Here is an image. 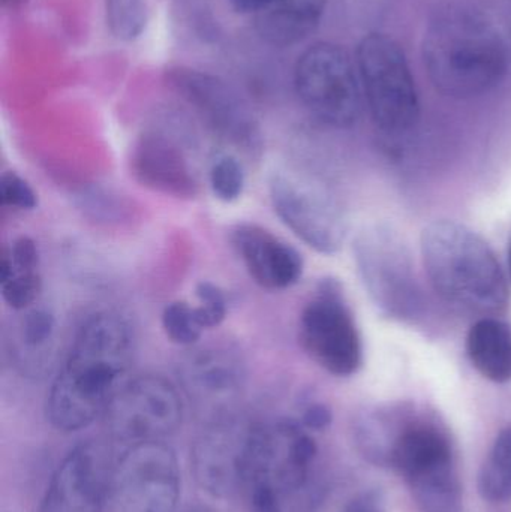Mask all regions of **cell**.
I'll return each mask as SVG.
<instances>
[{
	"instance_id": "cell-1",
	"label": "cell",
	"mask_w": 511,
	"mask_h": 512,
	"mask_svg": "<svg viewBox=\"0 0 511 512\" xmlns=\"http://www.w3.org/2000/svg\"><path fill=\"white\" fill-rule=\"evenodd\" d=\"M132 358L134 334L128 321L110 310L90 315L48 391L45 412L51 426L78 432L104 417L128 381Z\"/></svg>"
},
{
	"instance_id": "cell-2",
	"label": "cell",
	"mask_w": 511,
	"mask_h": 512,
	"mask_svg": "<svg viewBox=\"0 0 511 512\" xmlns=\"http://www.w3.org/2000/svg\"><path fill=\"white\" fill-rule=\"evenodd\" d=\"M423 59L432 83L443 95L474 98L494 89L509 66L497 27L467 6H447L426 30Z\"/></svg>"
},
{
	"instance_id": "cell-3",
	"label": "cell",
	"mask_w": 511,
	"mask_h": 512,
	"mask_svg": "<svg viewBox=\"0 0 511 512\" xmlns=\"http://www.w3.org/2000/svg\"><path fill=\"white\" fill-rule=\"evenodd\" d=\"M422 256L432 286L447 303L482 315L506 309V276L488 243L470 228L432 222L423 230Z\"/></svg>"
},
{
	"instance_id": "cell-4",
	"label": "cell",
	"mask_w": 511,
	"mask_h": 512,
	"mask_svg": "<svg viewBox=\"0 0 511 512\" xmlns=\"http://www.w3.org/2000/svg\"><path fill=\"white\" fill-rule=\"evenodd\" d=\"M317 459L314 439L294 423H270L245 433L239 487L254 512H290L308 489Z\"/></svg>"
},
{
	"instance_id": "cell-5",
	"label": "cell",
	"mask_w": 511,
	"mask_h": 512,
	"mask_svg": "<svg viewBox=\"0 0 511 512\" xmlns=\"http://www.w3.org/2000/svg\"><path fill=\"white\" fill-rule=\"evenodd\" d=\"M357 69L377 126L392 134L410 131L419 120V96L399 45L389 36H366L357 50Z\"/></svg>"
},
{
	"instance_id": "cell-6",
	"label": "cell",
	"mask_w": 511,
	"mask_h": 512,
	"mask_svg": "<svg viewBox=\"0 0 511 512\" xmlns=\"http://www.w3.org/2000/svg\"><path fill=\"white\" fill-rule=\"evenodd\" d=\"M422 512H462V486L449 441L432 427L417 426L399 435L390 451Z\"/></svg>"
},
{
	"instance_id": "cell-7",
	"label": "cell",
	"mask_w": 511,
	"mask_h": 512,
	"mask_svg": "<svg viewBox=\"0 0 511 512\" xmlns=\"http://www.w3.org/2000/svg\"><path fill=\"white\" fill-rule=\"evenodd\" d=\"M296 90L300 101L321 122L350 128L362 113L359 69L338 45L320 42L299 57Z\"/></svg>"
},
{
	"instance_id": "cell-8",
	"label": "cell",
	"mask_w": 511,
	"mask_h": 512,
	"mask_svg": "<svg viewBox=\"0 0 511 512\" xmlns=\"http://www.w3.org/2000/svg\"><path fill=\"white\" fill-rule=\"evenodd\" d=\"M182 397L164 376L141 375L128 379L104 414L114 441L132 447L164 441L182 423Z\"/></svg>"
},
{
	"instance_id": "cell-9",
	"label": "cell",
	"mask_w": 511,
	"mask_h": 512,
	"mask_svg": "<svg viewBox=\"0 0 511 512\" xmlns=\"http://www.w3.org/2000/svg\"><path fill=\"white\" fill-rule=\"evenodd\" d=\"M179 496L176 454L162 441L132 445L113 468L114 512H174Z\"/></svg>"
},
{
	"instance_id": "cell-10",
	"label": "cell",
	"mask_w": 511,
	"mask_h": 512,
	"mask_svg": "<svg viewBox=\"0 0 511 512\" xmlns=\"http://www.w3.org/2000/svg\"><path fill=\"white\" fill-rule=\"evenodd\" d=\"M270 200L282 224L324 255L336 254L347 237V221L336 201L320 186L294 173H275Z\"/></svg>"
},
{
	"instance_id": "cell-11",
	"label": "cell",
	"mask_w": 511,
	"mask_h": 512,
	"mask_svg": "<svg viewBox=\"0 0 511 512\" xmlns=\"http://www.w3.org/2000/svg\"><path fill=\"white\" fill-rule=\"evenodd\" d=\"M299 339L306 354L332 375H353L362 364L359 331L332 283H323L303 309Z\"/></svg>"
},
{
	"instance_id": "cell-12",
	"label": "cell",
	"mask_w": 511,
	"mask_h": 512,
	"mask_svg": "<svg viewBox=\"0 0 511 512\" xmlns=\"http://www.w3.org/2000/svg\"><path fill=\"white\" fill-rule=\"evenodd\" d=\"M356 259L363 282L377 306L398 318L416 313L419 289L410 255L389 228L374 227L360 234Z\"/></svg>"
},
{
	"instance_id": "cell-13",
	"label": "cell",
	"mask_w": 511,
	"mask_h": 512,
	"mask_svg": "<svg viewBox=\"0 0 511 512\" xmlns=\"http://www.w3.org/2000/svg\"><path fill=\"white\" fill-rule=\"evenodd\" d=\"M113 468L107 448L87 442L62 460L42 499L41 512H102Z\"/></svg>"
},
{
	"instance_id": "cell-14",
	"label": "cell",
	"mask_w": 511,
	"mask_h": 512,
	"mask_svg": "<svg viewBox=\"0 0 511 512\" xmlns=\"http://www.w3.org/2000/svg\"><path fill=\"white\" fill-rule=\"evenodd\" d=\"M176 84L219 140L243 152L260 149L257 122L242 99L237 98L227 86L215 78L194 72L177 74Z\"/></svg>"
},
{
	"instance_id": "cell-15",
	"label": "cell",
	"mask_w": 511,
	"mask_h": 512,
	"mask_svg": "<svg viewBox=\"0 0 511 512\" xmlns=\"http://www.w3.org/2000/svg\"><path fill=\"white\" fill-rule=\"evenodd\" d=\"M231 243L249 276L267 291L291 288L302 277V255L260 225H237Z\"/></svg>"
},
{
	"instance_id": "cell-16",
	"label": "cell",
	"mask_w": 511,
	"mask_h": 512,
	"mask_svg": "<svg viewBox=\"0 0 511 512\" xmlns=\"http://www.w3.org/2000/svg\"><path fill=\"white\" fill-rule=\"evenodd\" d=\"M135 177L147 188L177 198L194 197L197 179L183 150L158 135L143 138L132 155Z\"/></svg>"
},
{
	"instance_id": "cell-17",
	"label": "cell",
	"mask_w": 511,
	"mask_h": 512,
	"mask_svg": "<svg viewBox=\"0 0 511 512\" xmlns=\"http://www.w3.org/2000/svg\"><path fill=\"white\" fill-rule=\"evenodd\" d=\"M326 0H261L255 26L270 44L291 45L302 41L317 26Z\"/></svg>"
},
{
	"instance_id": "cell-18",
	"label": "cell",
	"mask_w": 511,
	"mask_h": 512,
	"mask_svg": "<svg viewBox=\"0 0 511 512\" xmlns=\"http://www.w3.org/2000/svg\"><path fill=\"white\" fill-rule=\"evenodd\" d=\"M246 433V432H245ZM245 433L234 438L218 430L195 450V469L200 483L210 492H227L239 486V462Z\"/></svg>"
},
{
	"instance_id": "cell-19",
	"label": "cell",
	"mask_w": 511,
	"mask_h": 512,
	"mask_svg": "<svg viewBox=\"0 0 511 512\" xmlns=\"http://www.w3.org/2000/svg\"><path fill=\"white\" fill-rule=\"evenodd\" d=\"M473 366L489 381H511V330L494 318H483L473 325L467 339Z\"/></svg>"
},
{
	"instance_id": "cell-20",
	"label": "cell",
	"mask_w": 511,
	"mask_h": 512,
	"mask_svg": "<svg viewBox=\"0 0 511 512\" xmlns=\"http://www.w3.org/2000/svg\"><path fill=\"white\" fill-rule=\"evenodd\" d=\"M240 367L224 352H201L186 367V382L191 390L207 396H224L239 385Z\"/></svg>"
},
{
	"instance_id": "cell-21",
	"label": "cell",
	"mask_w": 511,
	"mask_h": 512,
	"mask_svg": "<svg viewBox=\"0 0 511 512\" xmlns=\"http://www.w3.org/2000/svg\"><path fill=\"white\" fill-rule=\"evenodd\" d=\"M479 490L489 502H506L511 498V427L498 435L489 451L480 471Z\"/></svg>"
},
{
	"instance_id": "cell-22",
	"label": "cell",
	"mask_w": 511,
	"mask_h": 512,
	"mask_svg": "<svg viewBox=\"0 0 511 512\" xmlns=\"http://www.w3.org/2000/svg\"><path fill=\"white\" fill-rule=\"evenodd\" d=\"M162 328L171 342L180 346L195 345L204 328L195 315V307L186 301H173L162 312Z\"/></svg>"
},
{
	"instance_id": "cell-23",
	"label": "cell",
	"mask_w": 511,
	"mask_h": 512,
	"mask_svg": "<svg viewBox=\"0 0 511 512\" xmlns=\"http://www.w3.org/2000/svg\"><path fill=\"white\" fill-rule=\"evenodd\" d=\"M210 188L218 200L233 203L242 197L245 189V170L233 155H221L213 161L209 173Z\"/></svg>"
},
{
	"instance_id": "cell-24",
	"label": "cell",
	"mask_w": 511,
	"mask_h": 512,
	"mask_svg": "<svg viewBox=\"0 0 511 512\" xmlns=\"http://www.w3.org/2000/svg\"><path fill=\"white\" fill-rule=\"evenodd\" d=\"M3 301L11 309H29L38 300L42 291V279L38 271L17 273L15 271L8 279L0 280Z\"/></svg>"
},
{
	"instance_id": "cell-25",
	"label": "cell",
	"mask_w": 511,
	"mask_h": 512,
	"mask_svg": "<svg viewBox=\"0 0 511 512\" xmlns=\"http://www.w3.org/2000/svg\"><path fill=\"white\" fill-rule=\"evenodd\" d=\"M195 294L200 300V306L195 307V315L201 327L204 330L219 327L227 318L228 312L224 291L215 283L203 280L195 288Z\"/></svg>"
},
{
	"instance_id": "cell-26",
	"label": "cell",
	"mask_w": 511,
	"mask_h": 512,
	"mask_svg": "<svg viewBox=\"0 0 511 512\" xmlns=\"http://www.w3.org/2000/svg\"><path fill=\"white\" fill-rule=\"evenodd\" d=\"M0 203L9 209L29 212L38 207V195L23 177L14 171H6L0 177Z\"/></svg>"
},
{
	"instance_id": "cell-27",
	"label": "cell",
	"mask_w": 511,
	"mask_h": 512,
	"mask_svg": "<svg viewBox=\"0 0 511 512\" xmlns=\"http://www.w3.org/2000/svg\"><path fill=\"white\" fill-rule=\"evenodd\" d=\"M56 319L45 309H32L24 315L21 339L27 348H41L53 337Z\"/></svg>"
},
{
	"instance_id": "cell-28",
	"label": "cell",
	"mask_w": 511,
	"mask_h": 512,
	"mask_svg": "<svg viewBox=\"0 0 511 512\" xmlns=\"http://www.w3.org/2000/svg\"><path fill=\"white\" fill-rule=\"evenodd\" d=\"M14 270L17 273H30V271H38L39 267V251L36 243L30 237H20L15 240L12 248L8 252Z\"/></svg>"
},
{
	"instance_id": "cell-29",
	"label": "cell",
	"mask_w": 511,
	"mask_h": 512,
	"mask_svg": "<svg viewBox=\"0 0 511 512\" xmlns=\"http://www.w3.org/2000/svg\"><path fill=\"white\" fill-rule=\"evenodd\" d=\"M111 14L113 23L116 24L117 32L123 21V8L126 9V24H128V35H132L141 23L140 0H111Z\"/></svg>"
},
{
	"instance_id": "cell-30",
	"label": "cell",
	"mask_w": 511,
	"mask_h": 512,
	"mask_svg": "<svg viewBox=\"0 0 511 512\" xmlns=\"http://www.w3.org/2000/svg\"><path fill=\"white\" fill-rule=\"evenodd\" d=\"M344 512H386V499L378 490H369L356 496Z\"/></svg>"
},
{
	"instance_id": "cell-31",
	"label": "cell",
	"mask_w": 511,
	"mask_h": 512,
	"mask_svg": "<svg viewBox=\"0 0 511 512\" xmlns=\"http://www.w3.org/2000/svg\"><path fill=\"white\" fill-rule=\"evenodd\" d=\"M330 420H332V415L321 405L311 406L306 411L305 417H303L305 426L315 430L324 429V427L329 426Z\"/></svg>"
},
{
	"instance_id": "cell-32",
	"label": "cell",
	"mask_w": 511,
	"mask_h": 512,
	"mask_svg": "<svg viewBox=\"0 0 511 512\" xmlns=\"http://www.w3.org/2000/svg\"><path fill=\"white\" fill-rule=\"evenodd\" d=\"M509 265H510V273H511V243L509 248Z\"/></svg>"
},
{
	"instance_id": "cell-33",
	"label": "cell",
	"mask_w": 511,
	"mask_h": 512,
	"mask_svg": "<svg viewBox=\"0 0 511 512\" xmlns=\"http://www.w3.org/2000/svg\"><path fill=\"white\" fill-rule=\"evenodd\" d=\"M189 512H209V511H204V510H194V511H189Z\"/></svg>"
}]
</instances>
